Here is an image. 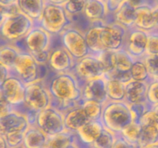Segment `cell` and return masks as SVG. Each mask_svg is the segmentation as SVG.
I'll list each match as a JSON object with an SVG mask.
<instances>
[{"label":"cell","instance_id":"6da1fadb","mask_svg":"<svg viewBox=\"0 0 158 148\" xmlns=\"http://www.w3.org/2000/svg\"><path fill=\"white\" fill-rule=\"evenodd\" d=\"M52 97V103L63 101L81 102L83 84L73 72L53 74L46 82Z\"/></svg>","mask_w":158,"mask_h":148},{"label":"cell","instance_id":"7a4b0ae2","mask_svg":"<svg viewBox=\"0 0 158 148\" xmlns=\"http://www.w3.org/2000/svg\"><path fill=\"white\" fill-rule=\"evenodd\" d=\"M100 120L104 127L116 134H120L124 128L134 122L131 106L125 100H108L103 105Z\"/></svg>","mask_w":158,"mask_h":148},{"label":"cell","instance_id":"3957f363","mask_svg":"<svg viewBox=\"0 0 158 148\" xmlns=\"http://www.w3.org/2000/svg\"><path fill=\"white\" fill-rule=\"evenodd\" d=\"M35 23L19 9L6 15L0 26V39L5 43L16 44L26 37Z\"/></svg>","mask_w":158,"mask_h":148},{"label":"cell","instance_id":"277c9868","mask_svg":"<svg viewBox=\"0 0 158 148\" xmlns=\"http://www.w3.org/2000/svg\"><path fill=\"white\" fill-rule=\"evenodd\" d=\"M50 70L47 64H39L28 51H21L12 68V73L19 77L26 85L46 80Z\"/></svg>","mask_w":158,"mask_h":148},{"label":"cell","instance_id":"5b68a950","mask_svg":"<svg viewBox=\"0 0 158 148\" xmlns=\"http://www.w3.org/2000/svg\"><path fill=\"white\" fill-rule=\"evenodd\" d=\"M73 23V18L66 12L64 6L46 2L41 18L35 24L54 36H59L66 27Z\"/></svg>","mask_w":158,"mask_h":148},{"label":"cell","instance_id":"8992f818","mask_svg":"<svg viewBox=\"0 0 158 148\" xmlns=\"http://www.w3.org/2000/svg\"><path fill=\"white\" fill-rule=\"evenodd\" d=\"M52 99L48 89L46 80L26 85L24 104L21 111L38 113L52 105Z\"/></svg>","mask_w":158,"mask_h":148},{"label":"cell","instance_id":"52a82bcc","mask_svg":"<svg viewBox=\"0 0 158 148\" xmlns=\"http://www.w3.org/2000/svg\"><path fill=\"white\" fill-rule=\"evenodd\" d=\"M60 45L64 47L76 60L91 53L86 43L85 32L74 25L66 27L59 35Z\"/></svg>","mask_w":158,"mask_h":148},{"label":"cell","instance_id":"ba28073f","mask_svg":"<svg viewBox=\"0 0 158 148\" xmlns=\"http://www.w3.org/2000/svg\"><path fill=\"white\" fill-rule=\"evenodd\" d=\"M35 125L48 137L67 130L64 123V113L52 105L37 113Z\"/></svg>","mask_w":158,"mask_h":148},{"label":"cell","instance_id":"9c48e42d","mask_svg":"<svg viewBox=\"0 0 158 148\" xmlns=\"http://www.w3.org/2000/svg\"><path fill=\"white\" fill-rule=\"evenodd\" d=\"M73 72L83 84L93 79L104 77L106 69L99 55L89 53L83 58L77 60Z\"/></svg>","mask_w":158,"mask_h":148},{"label":"cell","instance_id":"30bf717a","mask_svg":"<svg viewBox=\"0 0 158 148\" xmlns=\"http://www.w3.org/2000/svg\"><path fill=\"white\" fill-rule=\"evenodd\" d=\"M53 38L54 35L39 25L35 24L26 37L22 40L23 43V49L31 54L50 50L53 47Z\"/></svg>","mask_w":158,"mask_h":148},{"label":"cell","instance_id":"8fae6325","mask_svg":"<svg viewBox=\"0 0 158 148\" xmlns=\"http://www.w3.org/2000/svg\"><path fill=\"white\" fill-rule=\"evenodd\" d=\"M128 29L113 21L105 23L100 33L102 45L106 51H116L124 47Z\"/></svg>","mask_w":158,"mask_h":148},{"label":"cell","instance_id":"7c38bea8","mask_svg":"<svg viewBox=\"0 0 158 148\" xmlns=\"http://www.w3.org/2000/svg\"><path fill=\"white\" fill-rule=\"evenodd\" d=\"M1 89L7 101L15 109L21 110L24 104L26 85L17 76L12 74L2 84Z\"/></svg>","mask_w":158,"mask_h":148},{"label":"cell","instance_id":"4fadbf2b","mask_svg":"<svg viewBox=\"0 0 158 148\" xmlns=\"http://www.w3.org/2000/svg\"><path fill=\"white\" fill-rule=\"evenodd\" d=\"M77 60L64 47L53 46L49 53L47 65L51 72L53 74L65 73L73 71Z\"/></svg>","mask_w":158,"mask_h":148},{"label":"cell","instance_id":"5bb4252c","mask_svg":"<svg viewBox=\"0 0 158 148\" xmlns=\"http://www.w3.org/2000/svg\"><path fill=\"white\" fill-rule=\"evenodd\" d=\"M148 32L134 27L128 29L124 49L134 59H143L147 55Z\"/></svg>","mask_w":158,"mask_h":148},{"label":"cell","instance_id":"9a60e30c","mask_svg":"<svg viewBox=\"0 0 158 148\" xmlns=\"http://www.w3.org/2000/svg\"><path fill=\"white\" fill-rule=\"evenodd\" d=\"M30 123L24 112L14 109L12 112L0 119V134H5L16 131H26Z\"/></svg>","mask_w":158,"mask_h":148},{"label":"cell","instance_id":"2e32d148","mask_svg":"<svg viewBox=\"0 0 158 148\" xmlns=\"http://www.w3.org/2000/svg\"><path fill=\"white\" fill-rule=\"evenodd\" d=\"M83 100H92L106 103L108 101L106 92V79L104 77L93 79L85 82L82 86Z\"/></svg>","mask_w":158,"mask_h":148},{"label":"cell","instance_id":"e0dca14e","mask_svg":"<svg viewBox=\"0 0 158 148\" xmlns=\"http://www.w3.org/2000/svg\"><path fill=\"white\" fill-rule=\"evenodd\" d=\"M82 15L89 24L108 23L110 14L108 12L105 0H86Z\"/></svg>","mask_w":158,"mask_h":148},{"label":"cell","instance_id":"ac0fdd59","mask_svg":"<svg viewBox=\"0 0 158 148\" xmlns=\"http://www.w3.org/2000/svg\"><path fill=\"white\" fill-rule=\"evenodd\" d=\"M104 129L101 120H93L82 126L77 134V141L81 148L93 146L103 130Z\"/></svg>","mask_w":158,"mask_h":148},{"label":"cell","instance_id":"d6986e66","mask_svg":"<svg viewBox=\"0 0 158 148\" xmlns=\"http://www.w3.org/2000/svg\"><path fill=\"white\" fill-rule=\"evenodd\" d=\"M148 82L131 80L125 85V101L131 104L147 103Z\"/></svg>","mask_w":158,"mask_h":148},{"label":"cell","instance_id":"ffe728a7","mask_svg":"<svg viewBox=\"0 0 158 148\" xmlns=\"http://www.w3.org/2000/svg\"><path fill=\"white\" fill-rule=\"evenodd\" d=\"M154 4L148 3L135 9V25L134 27L149 32L156 30L153 16V6Z\"/></svg>","mask_w":158,"mask_h":148},{"label":"cell","instance_id":"44dd1931","mask_svg":"<svg viewBox=\"0 0 158 148\" xmlns=\"http://www.w3.org/2000/svg\"><path fill=\"white\" fill-rule=\"evenodd\" d=\"M90 120L81 106L64 113V123L66 130L74 133H77Z\"/></svg>","mask_w":158,"mask_h":148},{"label":"cell","instance_id":"7402d4cb","mask_svg":"<svg viewBox=\"0 0 158 148\" xmlns=\"http://www.w3.org/2000/svg\"><path fill=\"white\" fill-rule=\"evenodd\" d=\"M105 23H93L84 31L85 37L91 53L100 54L106 51L102 45L100 33Z\"/></svg>","mask_w":158,"mask_h":148},{"label":"cell","instance_id":"603a6c76","mask_svg":"<svg viewBox=\"0 0 158 148\" xmlns=\"http://www.w3.org/2000/svg\"><path fill=\"white\" fill-rule=\"evenodd\" d=\"M46 0H17L16 6L21 12L37 23L40 19Z\"/></svg>","mask_w":158,"mask_h":148},{"label":"cell","instance_id":"cb8c5ba5","mask_svg":"<svg viewBox=\"0 0 158 148\" xmlns=\"http://www.w3.org/2000/svg\"><path fill=\"white\" fill-rule=\"evenodd\" d=\"M48 136L35 125H30L25 133L23 146L25 148H44Z\"/></svg>","mask_w":158,"mask_h":148},{"label":"cell","instance_id":"d4e9b609","mask_svg":"<svg viewBox=\"0 0 158 148\" xmlns=\"http://www.w3.org/2000/svg\"><path fill=\"white\" fill-rule=\"evenodd\" d=\"M113 21L124 26L127 29L134 27L135 25V8L125 2L112 15Z\"/></svg>","mask_w":158,"mask_h":148},{"label":"cell","instance_id":"484cf974","mask_svg":"<svg viewBox=\"0 0 158 148\" xmlns=\"http://www.w3.org/2000/svg\"><path fill=\"white\" fill-rule=\"evenodd\" d=\"M134 60L135 59L124 48L112 51V64L114 69L121 72H130Z\"/></svg>","mask_w":158,"mask_h":148},{"label":"cell","instance_id":"4316f807","mask_svg":"<svg viewBox=\"0 0 158 148\" xmlns=\"http://www.w3.org/2000/svg\"><path fill=\"white\" fill-rule=\"evenodd\" d=\"M23 50L18 45L13 43H2L0 45V62L12 70L18 56Z\"/></svg>","mask_w":158,"mask_h":148},{"label":"cell","instance_id":"83f0119b","mask_svg":"<svg viewBox=\"0 0 158 148\" xmlns=\"http://www.w3.org/2000/svg\"><path fill=\"white\" fill-rule=\"evenodd\" d=\"M141 131L138 140V146L143 148L158 141V126L148 123H140Z\"/></svg>","mask_w":158,"mask_h":148},{"label":"cell","instance_id":"f1b7e54d","mask_svg":"<svg viewBox=\"0 0 158 148\" xmlns=\"http://www.w3.org/2000/svg\"><path fill=\"white\" fill-rule=\"evenodd\" d=\"M77 139V134L69 130L48 137L44 148H66Z\"/></svg>","mask_w":158,"mask_h":148},{"label":"cell","instance_id":"f546056e","mask_svg":"<svg viewBox=\"0 0 158 148\" xmlns=\"http://www.w3.org/2000/svg\"><path fill=\"white\" fill-rule=\"evenodd\" d=\"M126 83L115 79H106V92L108 100L123 101L125 100Z\"/></svg>","mask_w":158,"mask_h":148},{"label":"cell","instance_id":"4dcf8cb0","mask_svg":"<svg viewBox=\"0 0 158 148\" xmlns=\"http://www.w3.org/2000/svg\"><path fill=\"white\" fill-rule=\"evenodd\" d=\"M131 78L134 80L149 82L151 80L143 59H135L130 70Z\"/></svg>","mask_w":158,"mask_h":148},{"label":"cell","instance_id":"1f68e13d","mask_svg":"<svg viewBox=\"0 0 158 148\" xmlns=\"http://www.w3.org/2000/svg\"><path fill=\"white\" fill-rule=\"evenodd\" d=\"M103 103L92 100H82L81 104L86 113L91 120H100L103 109Z\"/></svg>","mask_w":158,"mask_h":148},{"label":"cell","instance_id":"d6a6232c","mask_svg":"<svg viewBox=\"0 0 158 148\" xmlns=\"http://www.w3.org/2000/svg\"><path fill=\"white\" fill-rule=\"evenodd\" d=\"M117 139V134L104 127L93 146L96 148H113Z\"/></svg>","mask_w":158,"mask_h":148},{"label":"cell","instance_id":"836d02e7","mask_svg":"<svg viewBox=\"0 0 158 148\" xmlns=\"http://www.w3.org/2000/svg\"><path fill=\"white\" fill-rule=\"evenodd\" d=\"M140 131H141V126L140 123L134 122L129 126H127L126 128L121 131V133L119 134L123 136V137L131 141V143H136L138 145L139 137L140 135Z\"/></svg>","mask_w":158,"mask_h":148},{"label":"cell","instance_id":"e575fe53","mask_svg":"<svg viewBox=\"0 0 158 148\" xmlns=\"http://www.w3.org/2000/svg\"><path fill=\"white\" fill-rule=\"evenodd\" d=\"M86 0H68L64 5V8L69 15L73 17L82 15Z\"/></svg>","mask_w":158,"mask_h":148},{"label":"cell","instance_id":"d590c367","mask_svg":"<svg viewBox=\"0 0 158 148\" xmlns=\"http://www.w3.org/2000/svg\"><path fill=\"white\" fill-rule=\"evenodd\" d=\"M147 103L151 107L158 104V79H153L148 82Z\"/></svg>","mask_w":158,"mask_h":148},{"label":"cell","instance_id":"8d00e7d4","mask_svg":"<svg viewBox=\"0 0 158 148\" xmlns=\"http://www.w3.org/2000/svg\"><path fill=\"white\" fill-rule=\"evenodd\" d=\"M151 80L158 79V54L146 55L143 57Z\"/></svg>","mask_w":158,"mask_h":148},{"label":"cell","instance_id":"74e56055","mask_svg":"<svg viewBox=\"0 0 158 148\" xmlns=\"http://www.w3.org/2000/svg\"><path fill=\"white\" fill-rule=\"evenodd\" d=\"M25 133L26 131H16V132H12L5 134L4 136L6 137L9 147L14 148L23 146Z\"/></svg>","mask_w":158,"mask_h":148},{"label":"cell","instance_id":"f35d334b","mask_svg":"<svg viewBox=\"0 0 158 148\" xmlns=\"http://www.w3.org/2000/svg\"><path fill=\"white\" fill-rule=\"evenodd\" d=\"M158 54V30L148 32V44H147V55Z\"/></svg>","mask_w":158,"mask_h":148},{"label":"cell","instance_id":"ab89813d","mask_svg":"<svg viewBox=\"0 0 158 148\" xmlns=\"http://www.w3.org/2000/svg\"><path fill=\"white\" fill-rule=\"evenodd\" d=\"M130 106H131V112H132L133 117H134V122L138 123L143 114L151 108L148 103H134V104H131Z\"/></svg>","mask_w":158,"mask_h":148},{"label":"cell","instance_id":"60d3db41","mask_svg":"<svg viewBox=\"0 0 158 148\" xmlns=\"http://www.w3.org/2000/svg\"><path fill=\"white\" fill-rule=\"evenodd\" d=\"M15 109L13 106L10 104L3 95L2 90L0 86V119L6 117L9 113Z\"/></svg>","mask_w":158,"mask_h":148},{"label":"cell","instance_id":"b9f144b4","mask_svg":"<svg viewBox=\"0 0 158 148\" xmlns=\"http://www.w3.org/2000/svg\"><path fill=\"white\" fill-rule=\"evenodd\" d=\"M113 148H140L136 143H131L120 134H117V139Z\"/></svg>","mask_w":158,"mask_h":148},{"label":"cell","instance_id":"7bdbcfd3","mask_svg":"<svg viewBox=\"0 0 158 148\" xmlns=\"http://www.w3.org/2000/svg\"><path fill=\"white\" fill-rule=\"evenodd\" d=\"M126 1L127 0H105L108 12L110 15H113Z\"/></svg>","mask_w":158,"mask_h":148},{"label":"cell","instance_id":"ee69618b","mask_svg":"<svg viewBox=\"0 0 158 148\" xmlns=\"http://www.w3.org/2000/svg\"><path fill=\"white\" fill-rule=\"evenodd\" d=\"M50 50L35 52V53H32V55L39 64H47L48 60H49V53H50Z\"/></svg>","mask_w":158,"mask_h":148},{"label":"cell","instance_id":"f6af8a7d","mask_svg":"<svg viewBox=\"0 0 158 148\" xmlns=\"http://www.w3.org/2000/svg\"><path fill=\"white\" fill-rule=\"evenodd\" d=\"M12 74V70H11L10 68H9L0 62V86L4 83L5 80Z\"/></svg>","mask_w":158,"mask_h":148},{"label":"cell","instance_id":"bcb514c9","mask_svg":"<svg viewBox=\"0 0 158 148\" xmlns=\"http://www.w3.org/2000/svg\"><path fill=\"white\" fill-rule=\"evenodd\" d=\"M127 2L129 3L131 6H133L134 8H137L138 6H142V5L148 4V3H151V4H154L152 2V0H127Z\"/></svg>","mask_w":158,"mask_h":148},{"label":"cell","instance_id":"7dc6e473","mask_svg":"<svg viewBox=\"0 0 158 148\" xmlns=\"http://www.w3.org/2000/svg\"><path fill=\"white\" fill-rule=\"evenodd\" d=\"M10 7H4V6H2L0 5V26L2 25V22L4 21L5 18L6 17V15L9 14V9H10Z\"/></svg>","mask_w":158,"mask_h":148},{"label":"cell","instance_id":"c3c4849f","mask_svg":"<svg viewBox=\"0 0 158 148\" xmlns=\"http://www.w3.org/2000/svg\"><path fill=\"white\" fill-rule=\"evenodd\" d=\"M153 16H154L156 29H158V4L154 5L153 6Z\"/></svg>","mask_w":158,"mask_h":148},{"label":"cell","instance_id":"681fc988","mask_svg":"<svg viewBox=\"0 0 158 148\" xmlns=\"http://www.w3.org/2000/svg\"><path fill=\"white\" fill-rule=\"evenodd\" d=\"M17 0H0V5L4 7H10L16 4Z\"/></svg>","mask_w":158,"mask_h":148},{"label":"cell","instance_id":"f907efd6","mask_svg":"<svg viewBox=\"0 0 158 148\" xmlns=\"http://www.w3.org/2000/svg\"><path fill=\"white\" fill-rule=\"evenodd\" d=\"M0 148H9L6 142V137L2 134H0Z\"/></svg>","mask_w":158,"mask_h":148},{"label":"cell","instance_id":"816d5d0a","mask_svg":"<svg viewBox=\"0 0 158 148\" xmlns=\"http://www.w3.org/2000/svg\"><path fill=\"white\" fill-rule=\"evenodd\" d=\"M68 0H46V2L52 3L56 5H60V6H64Z\"/></svg>","mask_w":158,"mask_h":148},{"label":"cell","instance_id":"f5cc1de1","mask_svg":"<svg viewBox=\"0 0 158 148\" xmlns=\"http://www.w3.org/2000/svg\"><path fill=\"white\" fill-rule=\"evenodd\" d=\"M66 148H81L80 145L79 144L78 141H77V139H76L73 142H72V143H71Z\"/></svg>","mask_w":158,"mask_h":148},{"label":"cell","instance_id":"db71d44e","mask_svg":"<svg viewBox=\"0 0 158 148\" xmlns=\"http://www.w3.org/2000/svg\"><path fill=\"white\" fill-rule=\"evenodd\" d=\"M143 148H158V141L154 143H152V144L148 145V146H146Z\"/></svg>","mask_w":158,"mask_h":148},{"label":"cell","instance_id":"11a10c76","mask_svg":"<svg viewBox=\"0 0 158 148\" xmlns=\"http://www.w3.org/2000/svg\"><path fill=\"white\" fill-rule=\"evenodd\" d=\"M152 108L154 109V110H155V112L157 113L158 114V104L156 105V106H152Z\"/></svg>","mask_w":158,"mask_h":148},{"label":"cell","instance_id":"9f6ffc18","mask_svg":"<svg viewBox=\"0 0 158 148\" xmlns=\"http://www.w3.org/2000/svg\"><path fill=\"white\" fill-rule=\"evenodd\" d=\"M153 3H154V5L155 4H158V0H152Z\"/></svg>","mask_w":158,"mask_h":148},{"label":"cell","instance_id":"6f0895ef","mask_svg":"<svg viewBox=\"0 0 158 148\" xmlns=\"http://www.w3.org/2000/svg\"><path fill=\"white\" fill-rule=\"evenodd\" d=\"M14 148H25L23 146H17V147H14Z\"/></svg>","mask_w":158,"mask_h":148},{"label":"cell","instance_id":"680465c9","mask_svg":"<svg viewBox=\"0 0 158 148\" xmlns=\"http://www.w3.org/2000/svg\"><path fill=\"white\" fill-rule=\"evenodd\" d=\"M86 148H96V147H94V146H89V147H86Z\"/></svg>","mask_w":158,"mask_h":148},{"label":"cell","instance_id":"91938a15","mask_svg":"<svg viewBox=\"0 0 158 148\" xmlns=\"http://www.w3.org/2000/svg\"><path fill=\"white\" fill-rule=\"evenodd\" d=\"M157 30H158V29H157Z\"/></svg>","mask_w":158,"mask_h":148}]
</instances>
